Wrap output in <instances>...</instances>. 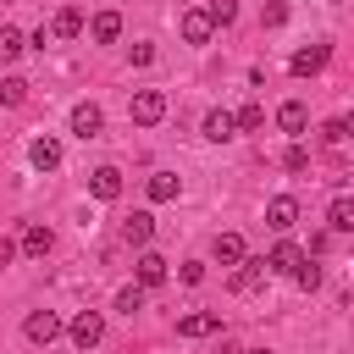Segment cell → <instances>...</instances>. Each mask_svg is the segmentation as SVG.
Returning <instances> with one entry per match:
<instances>
[{
	"instance_id": "cell-1",
	"label": "cell",
	"mask_w": 354,
	"mask_h": 354,
	"mask_svg": "<svg viewBox=\"0 0 354 354\" xmlns=\"http://www.w3.org/2000/svg\"><path fill=\"white\" fill-rule=\"evenodd\" d=\"M61 332H66V326H61V315H55V310H33V315L22 321V337H28V343H39V348H50Z\"/></svg>"
},
{
	"instance_id": "cell-2",
	"label": "cell",
	"mask_w": 354,
	"mask_h": 354,
	"mask_svg": "<svg viewBox=\"0 0 354 354\" xmlns=\"http://www.w3.org/2000/svg\"><path fill=\"white\" fill-rule=\"evenodd\" d=\"M66 337L88 354V348L105 337V315H100V310H77V315H72V326H66Z\"/></svg>"
},
{
	"instance_id": "cell-3",
	"label": "cell",
	"mask_w": 354,
	"mask_h": 354,
	"mask_svg": "<svg viewBox=\"0 0 354 354\" xmlns=\"http://www.w3.org/2000/svg\"><path fill=\"white\" fill-rule=\"evenodd\" d=\"M127 116H133L138 127H155V122L166 116V94H160V88H138L133 105H127Z\"/></svg>"
},
{
	"instance_id": "cell-4",
	"label": "cell",
	"mask_w": 354,
	"mask_h": 354,
	"mask_svg": "<svg viewBox=\"0 0 354 354\" xmlns=\"http://www.w3.org/2000/svg\"><path fill=\"white\" fill-rule=\"evenodd\" d=\"M17 249H22L28 260H44V254L55 249V232H50L44 221H28V227H22V238H17Z\"/></svg>"
},
{
	"instance_id": "cell-5",
	"label": "cell",
	"mask_w": 354,
	"mask_h": 354,
	"mask_svg": "<svg viewBox=\"0 0 354 354\" xmlns=\"http://www.w3.org/2000/svg\"><path fill=\"white\" fill-rule=\"evenodd\" d=\"M326 61H332V44H310V50H293L288 72H293V77H315V72H321Z\"/></svg>"
},
{
	"instance_id": "cell-6",
	"label": "cell",
	"mask_w": 354,
	"mask_h": 354,
	"mask_svg": "<svg viewBox=\"0 0 354 354\" xmlns=\"http://www.w3.org/2000/svg\"><path fill=\"white\" fill-rule=\"evenodd\" d=\"M72 133H77V138H100V133H105V111H100L94 100L72 105Z\"/></svg>"
},
{
	"instance_id": "cell-7",
	"label": "cell",
	"mask_w": 354,
	"mask_h": 354,
	"mask_svg": "<svg viewBox=\"0 0 354 354\" xmlns=\"http://www.w3.org/2000/svg\"><path fill=\"white\" fill-rule=\"evenodd\" d=\"M88 194L105 199V205L122 199V171H116V166H94V171H88Z\"/></svg>"
},
{
	"instance_id": "cell-8",
	"label": "cell",
	"mask_w": 354,
	"mask_h": 354,
	"mask_svg": "<svg viewBox=\"0 0 354 354\" xmlns=\"http://www.w3.org/2000/svg\"><path fill=\"white\" fill-rule=\"evenodd\" d=\"M293 221H299V199H293V194H277V199L266 205V227H271V232H288Z\"/></svg>"
},
{
	"instance_id": "cell-9",
	"label": "cell",
	"mask_w": 354,
	"mask_h": 354,
	"mask_svg": "<svg viewBox=\"0 0 354 354\" xmlns=\"http://www.w3.org/2000/svg\"><path fill=\"white\" fill-rule=\"evenodd\" d=\"M266 277H271V266H266V260H243V266L232 271V293H260V288H266Z\"/></svg>"
},
{
	"instance_id": "cell-10",
	"label": "cell",
	"mask_w": 354,
	"mask_h": 354,
	"mask_svg": "<svg viewBox=\"0 0 354 354\" xmlns=\"http://www.w3.org/2000/svg\"><path fill=\"white\" fill-rule=\"evenodd\" d=\"M216 332H221V315L216 310H194V315L177 321V337H216Z\"/></svg>"
},
{
	"instance_id": "cell-11",
	"label": "cell",
	"mask_w": 354,
	"mask_h": 354,
	"mask_svg": "<svg viewBox=\"0 0 354 354\" xmlns=\"http://www.w3.org/2000/svg\"><path fill=\"white\" fill-rule=\"evenodd\" d=\"M28 160H33V171H55V166H61V144L44 133V138L28 144Z\"/></svg>"
},
{
	"instance_id": "cell-12",
	"label": "cell",
	"mask_w": 354,
	"mask_h": 354,
	"mask_svg": "<svg viewBox=\"0 0 354 354\" xmlns=\"http://www.w3.org/2000/svg\"><path fill=\"white\" fill-rule=\"evenodd\" d=\"M133 271H138V288H160V282H166V277H171V271H166V260H160V254H155V249H144V254H138V266H133Z\"/></svg>"
},
{
	"instance_id": "cell-13",
	"label": "cell",
	"mask_w": 354,
	"mask_h": 354,
	"mask_svg": "<svg viewBox=\"0 0 354 354\" xmlns=\"http://www.w3.org/2000/svg\"><path fill=\"white\" fill-rule=\"evenodd\" d=\"M210 33H216L210 11H183V39L188 44H210Z\"/></svg>"
},
{
	"instance_id": "cell-14",
	"label": "cell",
	"mask_w": 354,
	"mask_h": 354,
	"mask_svg": "<svg viewBox=\"0 0 354 354\" xmlns=\"http://www.w3.org/2000/svg\"><path fill=\"white\" fill-rule=\"evenodd\" d=\"M232 133H238V116L232 111H205V138L210 144H227Z\"/></svg>"
},
{
	"instance_id": "cell-15",
	"label": "cell",
	"mask_w": 354,
	"mask_h": 354,
	"mask_svg": "<svg viewBox=\"0 0 354 354\" xmlns=\"http://www.w3.org/2000/svg\"><path fill=\"white\" fill-rule=\"evenodd\" d=\"M144 194H149L155 205H166V199H177V194H183V177H177V171H155V177L144 183Z\"/></svg>"
},
{
	"instance_id": "cell-16",
	"label": "cell",
	"mask_w": 354,
	"mask_h": 354,
	"mask_svg": "<svg viewBox=\"0 0 354 354\" xmlns=\"http://www.w3.org/2000/svg\"><path fill=\"white\" fill-rule=\"evenodd\" d=\"M122 238H127V243H138V249H144V243H149V238H155V216H149V210H133V216H127V221H122Z\"/></svg>"
},
{
	"instance_id": "cell-17",
	"label": "cell",
	"mask_w": 354,
	"mask_h": 354,
	"mask_svg": "<svg viewBox=\"0 0 354 354\" xmlns=\"http://www.w3.org/2000/svg\"><path fill=\"white\" fill-rule=\"evenodd\" d=\"M210 254H216L221 266H243V260H249V249H243L238 232H216V249H210Z\"/></svg>"
},
{
	"instance_id": "cell-18",
	"label": "cell",
	"mask_w": 354,
	"mask_h": 354,
	"mask_svg": "<svg viewBox=\"0 0 354 354\" xmlns=\"http://www.w3.org/2000/svg\"><path fill=\"white\" fill-rule=\"evenodd\" d=\"M326 227H332V232H354V194H337V199L326 205Z\"/></svg>"
},
{
	"instance_id": "cell-19",
	"label": "cell",
	"mask_w": 354,
	"mask_h": 354,
	"mask_svg": "<svg viewBox=\"0 0 354 354\" xmlns=\"http://www.w3.org/2000/svg\"><path fill=\"white\" fill-rule=\"evenodd\" d=\"M277 127H282V133H304V127H310V105H304V100H288V105L277 111Z\"/></svg>"
},
{
	"instance_id": "cell-20",
	"label": "cell",
	"mask_w": 354,
	"mask_h": 354,
	"mask_svg": "<svg viewBox=\"0 0 354 354\" xmlns=\"http://www.w3.org/2000/svg\"><path fill=\"white\" fill-rule=\"evenodd\" d=\"M266 266H271V271H288V277H293V271L304 266V249H299V243H277V249L266 254Z\"/></svg>"
},
{
	"instance_id": "cell-21",
	"label": "cell",
	"mask_w": 354,
	"mask_h": 354,
	"mask_svg": "<svg viewBox=\"0 0 354 354\" xmlns=\"http://www.w3.org/2000/svg\"><path fill=\"white\" fill-rule=\"evenodd\" d=\"M88 33H94L100 44H116V39H122V11H100V17L88 22Z\"/></svg>"
},
{
	"instance_id": "cell-22",
	"label": "cell",
	"mask_w": 354,
	"mask_h": 354,
	"mask_svg": "<svg viewBox=\"0 0 354 354\" xmlns=\"http://www.w3.org/2000/svg\"><path fill=\"white\" fill-rule=\"evenodd\" d=\"M50 33H55V39H77V33H83V11H77V6H66V11H55V22H50Z\"/></svg>"
},
{
	"instance_id": "cell-23",
	"label": "cell",
	"mask_w": 354,
	"mask_h": 354,
	"mask_svg": "<svg viewBox=\"0 0 354 354\" xmlns=\"http://www.w3.org/2000/svg\"><path fill=\"white\" fill-rule=\"evenodd\" d=\"M22 50H28V33L11 28V22H0V61H17Z\"/></svg>"
},
{
	"instance_id": "cell-24",
	"label": "cell",
	"mask_w": 354,
	"mask_h": 354,
	"mask_svg": "<svg viewBox=\"0 0 354 354\" xmlns=\"http://www.w3.org/2000/svg\"><path fill=\"white\" fill-rule=\"evenodd\" d=\"M205 11H210V22H216V28H232V22H238V0H210Z\"/></svg>"
},
{
	"instance_id": "cell-25",
	"label": "cell",
	"mask_w": 354,
	"mask_h": 354,
	"mask_svg": "<svg viewBox=\"0 0 354 354\" xmlns=\"http://www.w3.org/2000/svg\"><path fill=\"white\" fill-rule=\"evenodd\" d=\"M232 116H238V127H243V133H254V127H266V105H254V100H249L243 111H232Z\"/></svg>"
},
{
	"instance_id": "cell-26",
	"label": "cell",
	"mask_w": 354,
	"mask_h": 354,
	"mask_svg": "<svg viewBox=\"0 0 354 354\" xmlns=\"http://www.w3.org/2000/svg\"><path fill=\"white\" fill-rule=\"evenodd\" d=\"M293 282H299V288H304V293H315V288H321V266H315V260H310V254H304V266H299V271H293Z\"/></svg>"
},
{
	"instance_id": "cell-27",
	"label": "cell",
	"mask_w": 354,
	"mask_h": 354,
	"mask_svg": "<svg viewBox=\"0 0 354 354\" xmlns=\"http://www.w3.org/2000/svg\"><path fill=\"white\" fill-rule=\"evenodd\" d=\"M22 100H28V83L22 77H6L0 83V105H22Z\"/></svg>"
},
{
	"instance_id": "cell-28",
	"label": "cell",
	"mask_w": 354,
	"mask_h": 354,
	"mask_svg": "<svg viewBox=\"0 0 354 354\" xmlns=\"http://www.w3.org/2000/svg\"><path fill=\"white\" fill-rule=\"evenodd\" d=\"M116 310H122V315L144 310V288H138V282H133V288H122V293H116Z\"/></svg>"
},
{
	"instance_id": "cell-29",
	"label": "cell",
	"mask_w": 354,
	"mask_h": 354,
	"mask_svg": "<svg viewBox=\"0 0 354 354\" xmlns=\"http://www.w3.org/2000/svg\"><path fill=\"white\" fill-rule=\"evenodd\" d=\"M260 17H266V28H282L288 22V6L282 0H260Z\"/></svg>"
},
{
	"instance_id": "cell-30",
	"label": "cell",
	"mask_w": 354,
	"mask_h": 354,
	"mask_svg": "<svg viewBox=\"0 0 354 354\" xmlns=\"http://www.w3.org/2000/svg\"><path fill=\"white\" fill-rule=\"evenodd\" d=\"M282 166H288V171H310V149H304V144H293V149L282 155Z\"/></svg>"
},
{
	"instance_id": "cell-31",
	"label": "cell",
	"mask_w": 354,
	"mask_h": 354,
	"mask_svg": "<svg viewBox=\"0 0 354 354\" xmlns=\"http://www.w3.org/2000/svg\"><path fill=\"white\" fill-rule=\"evenodd\" d=\"M177 277H183L188 288H199V282H205V266H199V260H188V266H177Z\"/></svg>"
},
{
	"instance_id": "cell-32",
	"label": "cell",
	"mask_w": 354,
	"mask_h": 354,
	"mask_svg": "<svg viewBox=\"0 0 354 354\" xmlns=\"http://www.w3.org/2000/svg\"><path fill=\"white\" fill-rule=\"evenodd\" d=\"M343 138H348V133H343V116H337V122H326V127H321V144H343Z\"/></svg>"
},
{
	"instance_id": "cell-33",
	"label": "cell",
	"mask_w": 354,
	"mask_h": 354,
	"mask_svg": "<svg viewBox=\"0 0 354 354\" xmlns=\"http://www.w3.org/2000/svg\"><path fill=\"white\" fill-rule=\"evenodd\" d=\"M155 61V44H133V66H149Z\"/></svg>"
},
{
	"instance_id": "cell-34",
	"label": "cell",
	"mask_w": 354,
	"mask_h": 354,
	"mask_svg": "<svg viewBox=\"0 0 354 354\" xmlns=\"http://www.w3.org/2000/svg\"><path fill=\"white\" fill-rule=\"evenodd\" d=\"M11 260H17V243H11V238H0V266H11Z\"/></svg>"
},
{
	"instance_id": "cell-35",
	"label": "cell",
	"mask_w": 354,
	"mask_h": 354,
	"mask_svg": "<svg viewBox=\"0 0 354 354\" xmlns=\"http://www.w3.org/2000/svg\"><path fill=\"white\" fill-rule=\"evenodd\" d=\"M216 354H243V348H238L232 337H221V343H216Z\"/></svg>"
},
{
	"instance_id": "cell-36",
	"label": "cell",
	"mask_w": 354,
	"mask_h": 354,
	"mask_svg": "<svg viewBox=\"0 0 354 354\" xmlns=\"http://www.w3.org/2000/svg\"><path fill=\"white\" fill-rule=\"evenodd\" d=\"M343 133H348V138H354V111H348V116H343Z\"/></svg>"
},
{
	"instance_id": "cell-37",
	"label": "cell",
	"mask_w": 354,
	"mask_h": 354,
	"mask_svg": "<svg viewBox=\"0 0 354 354\" xmlns=\"http://www.w3.org/2000/svg\"><path fill=\"white\" fill-rule=\"evenodd\" d=\"M243 354H266V348H243Z\"/></svg>"
}]
</instances>
